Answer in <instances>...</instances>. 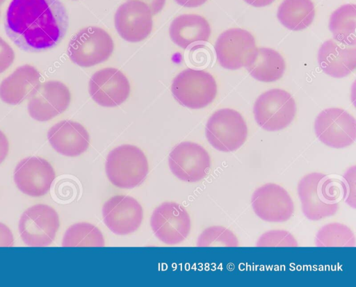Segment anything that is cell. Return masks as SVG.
Instances as JSON below:
<instances>
[{
  "mask_svg": "<svg viewBox=\"0 0 356 287\" xmlns=\"http://www.w3.org/2000/svg\"><path fill=\"white\" fill-rule=\"evenodd\" d=\"M211 30L208 21L196 14H183L175 17L169 28L172 41L182 49L207 42Z\"/></svg>",
  "mask_w": 356,
  "mask_h": 287,
  "instance_id": "7402d4cb",
  "label": "cell"
},
{
  "mask_svg": "<svg viewBox=\"0 0 356 287\" xmlns=\"http://www.w3.org/2000/svg\"><path fill=\"white\" fill-rule=\"evenodd\" d=\"M68 15L60 0H12L5 31L20 49L37 52L56 46L65 37Z\"/></svg>",
  "mask_w": 356,
  "mask_h": 287,
  "instance_id": "6da1fadb",
  "label": "cell"
},
{
  "mask_svg": "<svg viewBox=\"0 0 356 287\" xmlns=\"http://www.w3.org/2000/svg\"><path fill=\"white\" fill-rule=\"evenodd\" d=\"M47 136L51 147L65 156H78L90 145V135L86 129L72 120L58 122L48 130Z\"/></svg>",
  "mask_w": 356,
  "mask_h": 287,
  "instance_id": "d6986e66",
  "label": "cell"
},
{
  "mask_svg": "<svg viewBox=\"0 0 356 287\" xmlns=\"http://www.w3.org/2000/svg\"><path fill=\"white\" fill-rule=\"evenodd\" d=\"M355 236L346 225L332 222L323 226L316 233V247H355Z\"/></svg>",
  "mask_w": 356,
  "mask_h": 287,
  "instance_id": "4316f807",
  "label": "cell"
},
{
  "mask_svg": "<svg viewBox=\"0 0 356 287\" xmlns=\"http://www.w3.org/2000/svg\"><path fill=\"white\" fill-rule=\"evenodd\" d=\"M254 213L268 222H284L292 216L293 202L281 186L268 183L254 190L251 197Z\"/></svg>",
  "mask_w": 356,
  "mask_h": 287,
  "instance_id": "4fadbf2b",
  "label": "cell"
},
{
  "mask_svg": "<svg viewBox=\"0 0 356 287\" xmlns=\"http://www.w3.org/2000/svg\"><path fill=\"white\" fill-rule=\"evenodd\" d=\"M113 50V40L108 33L100 27L88 26L72 38L67 54L76 65L90 67L108 60Z\"/></svg>",
  "mask_w": 356,
  "mask_h": 287,
  "instance_id": "8992f818",
  "label": "cell"
},
{
  "mask_svg": "<svg viewBox=\"0 0 356 287\" xmlns=\"http://www.w3.org/2000/svg\"><path fill=\"white\" fill-rule=\"evenodd\" d=\"M356 6L345 4L335 10L330 15L329 28L333 38L347 45L356 44Z\"/></svg>",
  "mask_w": 356,
  "mask_h": 287,
  "instance_id": "d4e9b609",
  "label": "cell"
},
{
  "mask_svg": "<svg viewBox=\"0 0 356 287\" xmlns=\"http://www.w3.org/2000/svg\"><path fill=\"white\" fill-rule=\"evenodd\" d=\"M13 244L14 238L11 230L0 222V247H12Z\"/></svg>",
  "mask_w": 356,
  "mask_h": 287,
  "instance_id": "1f68e13d",
  "label": "cell"
},
{
  "mask_svg": "<svg viewBox=\"0 0 356 287\" xmlns=\"http://www.w3.org/2000/svg\"><path fill=\"white\" fill-rule=\"evenodd\" d=\"M247 3L254 7H264L271 4L275 0H243Z\"/></svg>",
  "mask_w": 356,
  "mask_h": 287,
  "instance_id": "d590c367",
  "label": "cell"
},
{
  "mask_svg": "<svg viewBox=\"0 0 356 287\" xmlns=\"http://www.w3.org/2000/svg\"><path fill=\"white\" fill-rule=\"evenodd\" d=\"M318 62L326 74L334 78L347 76L356 68L355 47L326 40L318 49Z\"/></svg>",
  "mask_w": 356,
  "mask_h": 287,
  "instance_id": "44dd1931",
  "label": "cell"
},
{
  "mask_svg": "<svg viewBox=\"0 0 356 287\" xmlns=\"http://www.w3.org/2000/svg\"><path fill=\"white\" fill-rule=\"evenodd\" d=\"M40 73L30 65L17 67L0 83V98L10 105L29 99L40 85Z\"/></svg>",
  "mask_w": 356,
  "mask_h": 287,
  "instance_id": "ffe728a7",
  "label": "cell"
},
{
  "mask_svg": "<svg viewBox=\"0 0 356 287\" xmlns=\"http://www.w3.org/2000/svg\"><path fill=\"white\" fill-rule=\"evenodd\" d=\"M207 0H175L179 5L186 8H196L203 5Z\"/></svg>",
  "mask_w": 356,
  "mask_h": 287,
  "instance_id": "e575fe53",
  "label": "cell"
},
{
  "mask_svg": "<svg viewBox=\"0 0 356 287\" xmlns=\"http://www.w3.org/2000/svg\"><path fill=\"white\" fill-rule=\"evenodd\" d=\"M102 231L88 222H79L70 226L65 232L63 247H104Z\"/></svg>",
  "mask_w": 356,
  "mask_h": 287,
  "instance_id": "484cf974",
  "label": "cell"
},
{
  "mask_svg": "<svg viewBox=\"0 0 356 287\" xmlns=\"http://www.w3.org/2000/svg\"><path fill=\"white\" fill-rule=\"evenodd\" d=\"M205 134L209 144L216 150L234 151L245 142L248 126L242 115L232 108H222L209 118Z\"/></svg>",
  "mask_w": 356,
  "mask_h": 287,
  "instance_id": "5b68a950",
  "label": "cell"
},
{
  "mask_svg": "<svg viewBox=\"0 0 356 287\" xmlns=\"http://www.w3.org/2000/svg\"><path fill=\"white\" fill-rule=\"evenodd\" d=\"M14 59L15 53L13 48L0 37V74L12 65Z\"/></svg>",
  "mask_w": 356,
  "mask_h": 287,
  "instance_id": "4dcf8cb0",
  "label": "cell"
},
{
  "mask_svg": "<svg viewBox=\"0 0 356 287\" xmlns=\"http://www.w3.org/2000/svg\"><path fill=\"white\" fill-rule=\"evenodd\" d=\"M6 0H0V8H1V6H2V4L4 3ZM1 11V10H0Z\"/></svg>",
  "mask_w": 356,
  "mask_h": 287,
  "instance_id": "8d00e7d4",
  "label": "cell"
},
{
  "mask_svg": "<svg viewBox=\"0 0 356 287\" xmlns=\"http://www.w3.org/2000/svg\"><path fill=\"white\" fill-rule=\"evenodd\" d=\"M257 247H298L295 237L285 230H270L264 233L256 243Z\"/></svg>",
  "mask_w": 356,
  "mask_h": 287,
  "instance_id": "f1b7e54d",
  "label": "cell"
},
{
  "mask_svg": "<svg viewBox=\"0 0 356 287\" xmlns=\"http://www.w3.org/2000/svg\"><path fill=\"white\" fill-rule=\"evenodd\" d=\"M244 67L256 80L273 82L283 76L286 65L278 51L271 48L261 47L256 49Z\"/></svg>",
  "mask_w": 356,
  "mask_h": 287,
  "instance_id": "603a6c76",
  "label": "cell"
},
{
  "mask_svg": "<svg viewBox=\"0 0 356 287\" xmlns=\"http://www.w3.org/2000/svg\"><path fill=\"white\" fill-rule=\"evenodd\" d=\"M9 150V143L6 135L0 130V164L6 158Z\"/></svg>",
  "mask_w": 356,
  "mask_h": 287,
  "instance_id": "836d02e7",
  "label": "cell"
},
{
  "mask_svg": "<svg viewBox=\"0 0 356 287\" xmlns=\"http://www.w3.org/2000/svg\"><path fill=\"white\" fill-rule=\"evenodd\" d=\"M88 91L93 101L103 107H116L129 97L131 87L127 76L118 69L105 67L90 78Z\"/></svg>",
  "mask_w": 356,
  "mask_h": 287,
  "instance_id": "9a60e30c",
  "label": "cell"
},
{
  "mask_svg": "<svg viewBox=\"0 0 356 287\" xmlns=\"http://www.w3.org/2000/svg\"><path fill=\"white\" fill-rule=\"evenodd\" d=\"M171 92L174 98L183 106L200 109L214 100L217 84L209 72L187 68L175 77Z\"/></svg>",
  "mask_w": 356,
  "mask_h": 287,
  "instance_id": "277c9868",
  "label": "cell"
},
{
  "mask_svg": "<svg viewBox=\"0 0 356 287\" xmlns=\"http://www.w3.org/2000/svg\"><path fill=\"white\" fill-rule=\"evenodd\" d=\"M238 240L229 229L222 226L206 228L198 236L197 247H238Z\"/></svg>",
  "mask_w": 356,
  "mask_h": 287,
  "instance_id": "83f0119b",
  "label": "cell"
},
{
  "mask_svg": "<svg viewBox=\"0 0 356 287\" xmlns=\"http://www.w3.org/2000/svg\"><path fill=\"white\" fill-rule=\"evenodd\" d=\"M29 99L27 108L30 116L37 121L45 122L67 108L71 93L63 83L52 80L40 84Z\"/></svg>",
  "mask_w": 356,
  "mask_h": 287,
  "instance_id": "ac0fdd59",
  "label": "cell"
},
{
  "mask_svg": "<svg viewBox=\"0 0 356 287\" xmlns=\"http://www.w3.org/2000/svg\"><path fill=\"white\" fill-rule=\"evenodd\" d=\"M277 16L286 28L291 31L303 30L314 19V5L312 0H284L278 8Z\"/></svg>",
  "mask_w": 356,
  "mask_h": 287,
  "instance_id": "cb8c5ba5",
  "label": "cell"
},
{
  "mask_svg": "<svg viewBox=\"0 0 356 287\" xmlns=\"http://www.w3.org/2000/svg\"><path fill=\"white\" fill-rule=\"evenodd\" d=\"M145 3L149 7L153 15L160 13L163 8L165 0H138Z\"/></svg>",
  "mask_w": 356,
  "mask_h": 287,
  "instance_id": "d6a6232c",
  "label": "cell"
},
{
  "mask_svg": "<svg viewBox=\"0 0 356 287\" xmlns=\"http://www.w3.org/2000/svg\"><path fill=\"white\" fill-rule=\"evenodd\" d=\"M314 131L318 140L335 149L352 145L356 139V121L353 115L339 108H329L316 117Z\"/></svg>",
  "mask_w": 356,
  "mask_h": 287,
  "instance_id": "9c48e42d",
  "label": "cell"
},
{
  "mask_svg": "<svg viewBox=\"0 0 356 287\" xmlns=\"http://www.w3.org/2000/svg\"><path fill=\"white\" fill-rule=\"evenodd\" d=\"M60 227L57 212L50 206L39 204L26 209L19 221V232L23 242L31 247L49 245Z\"/></svg>",
  "mask_w": 356,
  "mask_h": 287,
  "instance_id": "ba28073f",
  "label": "cell"
},
{
  "mask_svg": "<svg viewBox=\"0 0 356 287\" xmlns=\"http://www.w3.org/2000/svg\"><path fill=\"white\" fill-rule=\"evenodd\" d=\"M355 179L356 168L355 165H353L346 171L341 182L342 196L344 202L353 208L356 207Z\"/></svg>",
  "mask_w": 356,
  "mask_h": 287,
  "instance_id": "f546056e",
  "label": "cell"
},
{
  "mask_svg": "<svg viewBox=\"0 0 356 287\" xmlns=\"http://www.w3.org/2000/svg\"><path fill=\"white\" fill-rule=\"evenodd\" d=\"M13 178L22 192L38 197L49 192L56 174L48 161L41 157L30 156L18 163L14 170Z\"/></svg>",
  "mask_w": 356,
  "mask_h": 287,
  "instance_id": "5bb4252c",
  "label": "cell"
},
{
  "mask_svg": "<svg viewBox=\"0 0 356 287\" xmlns=\"http://www.w3.org/2000/svg\"><path fill=\"white\" fill-rule=\"evenodd\" d=\"M105 171L110 182L122 189L140 185L149 171L147 158L138 147L125 144L112 149L107 155Z\"/></svg>",
  "mask_w": 356,
  "mask_h": 287,
  "instance_id": "3957f363",
  "label": "cell"
},
{
  "mask_svg": "<svg viewBox=\"0 0 356 287\" xmlns=\"http://www.w3.org/2000/svg\"><path fill=\"white\" fill-rule=\"evenodd\" d=\"M256 49L254 36L247 30L240 28H232L222 32L214 45L219 64L230 70L244 67Z\"/></svg>",
  "mask_w": 356,
  "mask_h": 287,
  "instance_id": "7c38bea8",
  "label": "cell"
},
{
  "mask_svg": "<svg viewBox=\"0 0 356 287\" xmlns=\"http://www.w3.org/2000/svg\"><path fill=\"white\" fill-rule=\"evenodd\" d=\"M150 225L156 237L166 245L184 241L191 231V218L181 204L165 202L157 206L150 218Z\"/></svg>",
  "mask_w": 356,
  "mask_h": 287,
  "instance_id": "30bf717a",
  "label": "cell"
},
{
  "mask_svg": "<svg viewBox=\"0 0 356 287\" xmlns=\"http://www.w3.org/2000/svg\"><path fill=\"white\" fill-rule=\"evenodd\" d=\"M253 113L257 124L268 131L287 127L293 120L296 105L291 95L282 89H271L256 99Z\"/></svg>",
  "mask_w": 356,
  "mask_h": 287,
  "instance_id": "52a82bcc",
  "label": "cell"
},
{
  "mask_svg": "<svg viewBox=\"0 0 356 287\" xmlns=\"http://www.w3.org/2000/svg\"><path fill=\"white\" fill-rule=\"evenodd\" d=\"M104 224L117 235H127L136 231L143 218L142 206L134 197L115 195L103 205Z\"/></svg>",
  "mask_w": 356,
  "mask_h": 287,
  "instance_id": "e0dca14e",
  "label": "cell"
},
{
  "mask_svg": "<svg viewBox=\"0 0 356 287\" xmlns=\"http://www.w3.org/2000/svg\"><path fill=\"white\" fill-rule=\"evenodd\" d=\"M341 183L320 172L304 176L298 183V195L304 215L312 221L334 215L339 209Z\"/></svg>",
  "mask_w": 356,
  "mask_h": 287,
  "instance_id": "7a4b0ae2",
  "label": "cell"
},
{
  "mask_svg": "<svg viewBox=\"0 0 356 287\" xmlns=\"http://www.w3.org/2000/svg\"><path fill=\"white\" fill-rule=\"evenodd\" d=\"M152 15L145 3L128 0L120 5L115 12L114 22L116 31L127 42H140L152 32Z\"/></svg>",
  "mask_w": 356,
  "mask_h": 287,
  "instance_id": "2e32d148",
  "label": "cell"
},
{
  "mask_svg": "<svg viewBox=\"0 0 356 287\" xmlns=\"http://www.w3.org/2000/svg\"><path fill=\"white\" fill-rule=\"evenodd\" d=\"M168 165L177 178L194 183L207 175L211 167V158L200 145L185 141L172 149L168 156Z\"/></svg>",
  "mask_w": 356,
  "mask_h": 287,
  "instance_id": "8fae6325",
  "label": "cell"
}]
</instances>
